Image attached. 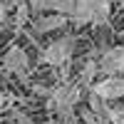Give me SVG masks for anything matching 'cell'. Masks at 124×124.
I'll return each mask as SVG.
<instances>
[{
    "mask_svg": "<svg viewBox=\"0 0 124 124\" xmlns=\"http://www.w3.org/2000/svg\"><path fill=\"white\" fill-rule=\"evenodd\" d=\"M97 72L102 75H124V45H114L104 50L102 60L97 62Z\"/></svg>",
    "mask_w": 124,
    "mask_h": 124,
    "instance_id": "3",
    "label": "cell"
},
{
    "mask_svg": "<svg viewBox=\"0 0 124 124\" xmlns=\"http://www.w3.org/2000/svg\"><path fill=\"white\" fill-rule=\"evenodd\" d=\"M109 13H112V8H109V0H92V23L89 25H107L109 23Z\"/></svg>",
    "mask_w": 124,
    "mask_h": 124,
    "instance_id": "8",
    "label": "cell"
},
{
    "mask_svg": "<svg viewBox=\"0 0 124 124\" xmlns=\"http://www.w3.org/2000/svg\"><path fill=\"white\" fill-rule=\"evenodd\" d=\"M94 75H97V62H87L82 67V75H79V87H92Z\"/></svg>",
    "mask_w": 124,
    "mask_h": 124,
    "instance_id": "10",
    "label": "cell"
},
{
    "mask_svg": "<svg viewBox=\"0 0 124 124\" xmlns=\"http://www.w3.org/2000/svg\"><path fill=\"white\" fill-rule=\"evenodd\" d=\"M67 15H62V13H52V15H42V17H37L35 20V32L40 35H45V32H52V30H60V27H65L67 25Z\"/></svg>",
    "mask_w": 124,
    "mask_h": 124,
    "instance_id": "6",
    "label": "cell"
},
{
    "mask_svg": "<svg viewBox=\"0 0 124 124\" xmlns=\"http://www.w3.org/2000/svg\"><path fill=\"white\" fill-rule=\"evenodd\" d=\"M30 23V5L27 3H20L15 8V27H25Z\"/></svg>",
    "mask_w": 124,
    "mask_h": 124,
    "instance_id": "11",
    "label": "cell"
},
{
    "mask_svg": "<svg viewBox=\"0 0 124 124\" xmlns=\"http://www.w3.org/2000/svg\"><path fill=\"white\" fill-rule=\"evenodd\" d=\"M92 92H97V94L104 99V102H114V99H122L124 97V77L119 75H109L104 79H99L97 85L92 82Z\"/></svg>",
    "mask_w": 124,
    "mask_h": 124,
    "instance_id": "4",
    "label": "cell"
},
{
    "mask_svg": "<svg viewBox=\"0 0 124 124\" xmlns=\"http://www.w3.org/2000/svg\"><path fill=\"white\" fill-rule=\"evenodd\" d=\"M79 119L85 122V124H99L97 117H94V112H92L89 107H82V109H79Z\"/></svg>",
    "mask_w": 124,
    "mask_h": 124,
    "instance_id": "13",
    "label": "cell"
},
{
    "mask_svg": "<svg viewBox=\"0 0 124 124\" xmlns=\"http://www.w3.org/2000/svg\"><path fill=\"white\" fill-rule=\"evenodd\" d=\"M45 10L50 13H62V15H72L75 10V0H45Z\"/></svg>",
    "mask_w": 124,
    "mask_h": 124,
    "instance_id": "9",
    "label": "cell"
},
{
    "mask_svg": "<svg viewBox=\"0 0 124 124\" xmlns=\"http://www.w3.org/2000/svg\"><path fill=\"white\" fill-rule=\"evenodd\" d=\"M87 107L94 112V117H97L99 124H109V122H107V109H109V104L97 94V92H92V89H89V94H87Z\"/></svg>",
    "mask_w": 124,
    "mask_h": 124,
    "instance_id": "7",
    "label": "cell"
},
{
    "mask_svg": "<svg viewBox=\"0 0 124 124\" xmlns=\"http://www.w3.org/2000/svg\"><path fill=\"white\" fill-rule=\"evenodd\" d=\"M122 8H124V0H122Z\"/></svg>",
    "mask_w": 124,
    "mask_h": 124,
    "instance_id": "15",
    "label": "cell"
},
{
    "mask_svg": "<svg viewBox=\"0 0 124 124\" xmlns=\"http://www.w3.org/2000/svg\"><path fill=\"white\" fill-rule=\"evenodd\" d=\"M75 35H65L55 40V42H50L45 50H42V62H47V65L52 67H60L65 65V62H70V57L75 55Z\"/></svg>",
    "mask_w": 124,
    "mask_h": 124,
    "instance_id": "2",
    "label": "cell"
},
{
    "mask_svg": "<svg viewBox=\"0 0 124 124\" xmlns=\"http://www.w3.org/2000/svg\"><path fill=\"white\" fill-rule=\"evenodd\" d=\"M3 65H5V70L8 72H15V75L20 77V79H27V70H30V57H27V52L23 47H10L8 50V55H5V60H3Z\"/></svg>",
    "mask_w": 124,
    "mask_h": 124,
    "instance_id": "5",
    "label": "cell"
},
{
    "mask_svg": "<svg viewBox=\"0 0 124 124\" xmlns=\"http://www.w3.org/2000/svg\"><path fill=\"white\" fill-rule=\"evenodd\" d=\"M107 122H109V124H124V107L112 104V107L107 109Z\"/></svg>",
    "mask_w": 124,
    "mask_h": 124,
    "instance_id": "12",
    "label": "cell"
},
{
    "mask_svg": "<svg viewBox=\"0 0 124 124\" xmlns=\"http://www.w3.org/2000/svg\"><path fill=\"white\" fill-rule=\"evenodd\" d=\"M25 3L30 5L32 13H42V10H45V0H25Z\"/></svg>",
    "mask_w": 124,
    "mask_h": 124,
    "instance_id": "14",
    "label": "cell"
},
{
    "mask_svg": "<svg viewBox=\"0 0 124 124\" xmlns=\"http://www.w3.org/2000/svg\"><path fill=\"white\" fill-rule=\"evenodd\" d=\"M79 97H82V87L79 85H60V87H55L50 92L47 107L55 109L62 119H70V114L75 109V104L79 102Z\"/></svg>",
    "mask_w": 124,
    "mask_h": 124,
    "instance_id": "1",
    "label": "cell"
}]
</instances>
